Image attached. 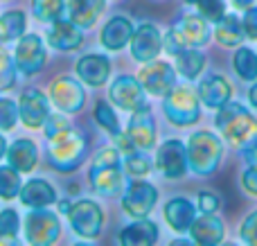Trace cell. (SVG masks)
<instances>
[{
	"label": "cell",
	"instance_id": "cell-1",
	"mask_svg": "<svg viewBox=\"0 0 257 246\" xmlns=\"http://www.w3.org/2000/svg\"><path fill=\"white\" fill-rule=\"evenodd\" d=\"M124 161H122V152L113 145V147H104L90 161L88 170V183L99 197H117L124 192Z\"/></svg>",
	"mask_w": 257,
	"mask_h": 246
},
{
	"label": "cell",
	"instance_id": "cell-2",
	"mask_svg": "<svg viewBox=\"0 0 257 246\" xmlns=\"http://www.w3.org/2000/svg\"><path fill=\"white\" fill-rule=\"evenodd\" d=\"M214 125H217L221 138H226L228 143L237 145V147H241L257 136V117L239 102H228L221 108H217Z\"/></svg>",
	"mask_w": 257,
	"mask_h": 246
},
{
	"label": "cell",
	"instance_id": "cell-3",
	"mask_svg": "<svg viewBox=\"0 0 257 246\" xmlns=\"http://www.w3.org/2000/svg\"><path fill=\"white\" fill-rule=\"evenodd\" d=\"M187 158H190V170L199 176H210L217 172L223 158V143L212 131H194L187 138Z\"/></svg>",
	"mask_w": 257,
	"mask_h": 246
},
{
	"label": "cell",
	"instance_id": "cell-4",
	"mask_svg": "<svg viewBox=\"0 0 257 246\" xmlns=\"http://www.w3.org/2000/svg\"><path fill=\"white\" fill-rule=\"evenodd\" d=\"M86 149L88 143L84 136L77 131H68L59 138L48 140V165L61 174H72L86 161Z\"/></svg>",
	"mask_w": 257,
	"mask_h": 246
},
{
	"label": "cell",
	"instance_id": "cell-5",
	"mask_svg": "<svg viewBox=\"0 0 257 246\" xmlns=\"http://www.w3.org/2000/svg\"><path fill=\"white\" fill-rule=\"evenodd\" d=\"M201 97L187 86H176L163 97V113L174 127H192L201 117Z\"/></svg>",
	"mask_w": 257,
	"mask_h": 246
},
{
	"label": "cell",
	"instance_id": "cell-6",
	"mask_svg": "<svg viewBox=\"0 0 257 246\" xmlns=\"http://www.w3.org/2000/svg\"><path fill=\"white\" fill-rule=\"evenodd\" d=\"M23 235L25 242L32 246H50L61 235V221L57 212L48 208H30L23 221Z\"/></svg>",
	"mask_w": 257,
	"mask_h": 246
},
{
	"label": "cell",
	"instance_id": "cell-7",
	"mask_svg": "<svg viewBox=\"0 0 257 246\" xmlns=\"http://www.w3.org/2000/svg\"><path fill=\"white\" fill-rule=\"evenodd\" d=\"M70 228L81 239H97L104 228V210L93 199H79L72 203V210L68 212Z\"/></svg>",
	"mask_w": 257,
	"mask_h": 246
},
{
	"label": "cell",
	"instance_id": "cell-8",
	"mask_svg": "<svg viewBox=\"0 0 257 246\" xmlns=\"http://www.w3.org/2000/svg\"><path fill=\"white\" fill-rule=\"evenodd\" d=\"M156 170L167 181H178L190 170V158H187V145L178 138L165 140L156 154Z\"/></svg>",
	"mask_w": 257,
	"mask_h": 246
},
{
	"label": "cell",
	"instance_id": "cell-9",
	"mask_svg": "<svg viewBox=\"0 0 257 246\" xmlns=\"http://www.w3.org/2000/svg\"><path fill=\"white\" fill-rule=\"evenodd\" d=\"M50 99L52 104L66 115L79 113L86 104V90H84V81L79 77H70V75H61L50 84Z\"/></svg>",
	"mask_w": 257,
	"mask_h": 246
},
{
	"label": "cell",
	"instance_id": "cell-10",
	"mask_svg": "<svg viewBox=\"0 0 257 246\" xmlns=\"http://www.w3.org/2000/svg\"><path fill=\"white\" fill-rule=\"evenodd\" d=\"M14 59H16V68L21 75H39L48 61V48L39 34H23L14 50Z\"/></svg>",
	"mask_w": 257,
	"mask_h": 246
},
{
	"label": "cell",
	"instance_id": "cell-11",
	"mask_svg": "<svg viewBox=\"0 0 257 246\" xmlns=\"http://www.w3.org/2000/svg\"><path fill=\"white\" fill-rule=\"evenodd\" d=\"M158 203V190L145 179H131L122 194V208L131 219H142L149 217V212Z\"/></svg>",
	"mask_w": 257,
	"mask_h": 246
},
{
	"label": "cell",
	"instance_id": "cell-12",
	"mask_svg": "<svg viewBox=\"0 0 257 246\" xmlns=\"http://www.w3.org/2000/svg\"><path fill=\"white\" fill-rule=\"evenodd\" d=\"M108 99L122 111H138V108L147 106V90L142 81L133 75H120L113 79L108 86Z\"/></svg>",
	"mask_w": 257,
	"mask_h": 246
},
{
	"label": "cell",
	"instance_id": "cell-13",
	"mask_svg": "<svg viewBox=\"0 0 257 246\" xmlns=\"http://www.w3.org/2000/svg\"><path fill=\"white\" fill-rule=\"evenodd\" d=\"M131 57L138 63H149L154 59H158V54L163 52V32L154 25V23H140V25L133 30L131 43Z\"/></svg>",
	"mask_w": 257,
	"mask_h": 246
},
{
	"label": "cell",
	"instance_id": "cell-14",
	"mask_svg": "<svg viewBox=\"0 0 257 246\" xmlns=\"http://www.w3.org/2000/svg\"><path fill=\"white\" fill-rule=\"evenodd\" d=\"M176 68L167 61H160V59H154V61L145 63L138 75V79L142 81L145 90L149 95H156V97H165L172 88H176Z\"/></svg>",
	"mask_w": 257,
	"mask_h": 246
},
{
	"label": "cell",
	"instance_id": "cell-15",
	"mask_svg": "<svg viewBox=\"0 0 257 246\" xmlns=\"http://www.w3.org/2000/svg\"><path fill=\"white\" fill-rule=\"evenodd\" d=\"M50 102L52 99L41 88H25L18 97V113L21 122L27 129H43L45 120L50 117Z\"/></svg>",
	"mask_w": 257,
	"mask_h": 246
},
{
	"label": "cell",
	"instance_id": "cell-16",
	"mask_svg": "<svg viewBox=\"0 0 257 246\" xmlns=\"http://www.w3.org/2000/svg\"><path fill=\"white\" fill-rule=\"evenodd\" d=\"M45 41L57 52H75L84 43V30L77 23H72L70 18H59V21L50 23Z\"/></svg>",
	"mask_w": 257,
	"mask_h": 246
},
{
	"label": "cell",
	"instance_id": "cell-17",
	"mask_svg": "<svg viewBox=\"0 0 257 246\" xmlns=\"http://www.w3.org/2000/svg\"><path fill=\"white\" fill-rule=\"evenodd\" d=\"M126 134L131 136L136 147L142 149V152L156 147V136H158V131H156V120H154V113H151L149 104L131 113L128 125H126Z\"/></svg>",
	"mask_w": 257,
	"mask_h": 246
},
{
	"label": "cell",
	"instance_id": "cell-18",
	"mask_svg": "<svg viewBox=\"0 0 257 246\" xmlns=\"http://www.w3.org/2000/svg\"><path fill=\"white\" fill-rule=\"evenodd\" d=\"M196 93H199L203 106L214 108V111H217V108H221L223 104H228L232 99V86L223 75L210 72V75H205L203 79L199 81Z\"/></svg>",
	"mask_w": 257,
	"mask_h": 246
},
{
	"label": "cell",
	"instance_id": "cell-19",
	"mask_svg": "<svg viewBox=\"0 0 257 246\" xmlns=\"http://www.w3.org/2000/svg\"><path fill=\"white\" fill-rule=\"evenodd\" d=\"M75 72L86 86L99 88V86H104L108 81V77H111V59L99 52L84 54V57L77 61Z\"/></svg>",
	"mask_w": 257,
	"mask_h": 246
},
{
	"label": "cell",
	"instance_id": "cell-20",
	"mask_svg": "<svg viewBox=\"0 0 257 246\" xmlns=\"http://www.w3.org/2000/svg\"><path fill=\"white\" fill-rule=\"evenodd\" d=\"M196 210H199V208H196L190 199L174 197L165 203L163 217L174 233H190L192 224H194V219H196Z\"/></svg>",
	"mask_w": 257,
	"mask_h": 246
},
{
	"label": "cell",
	"instance_id": "cell-21",
	"mask_svg": "<svg viewBox=\"0 0 257 246\" xmlns=\"http://www.w3.org/2000/svg\"><path fill=\"white\" fill-rule=\"evenodd\" d=\"M223 237H226V226H223V221L217 217V212H214V215L201 212V217H196L190 228V239L201 246L221 244Z\"/></svg>",
	"mask_w": 257,
	"mask_h": 246
},
{
	"label": "cell",
	"instance_id": "cell-22",
	"mask_svg": "<svg viewBox=\"0 0 257 246\" xmlns=\"http://www.w3.org/2000/svg\"><path fill=\"white\" fill-rule=\"evenodd\" d=\"M133 30L136 27L126 16H113L104 23L102 32H99V43L106 50H111V52H117V50L126 48L131 43Z\"/></svg>",
	"mask_w": 257,
	"mask_h": 246
},
{
	"label": "cell",
	"instance_id": "cell-23",
	"mask_svg": "<svg viewBox=\"0 0 257 246\" xmlns=\"http://www.w3.org/2000/svg\"><path fill=\"white\" fill-rule=\"evenodd\" d=\"M18 199L25 208H50L52 203H57V190L45 179H30L27 183H23Z\"/></svg>",
	"mask_w": 257,
	"mask_h": 246
},
{
	"label": "cell",
	"instance_id": "cell-24",
	"mask_svg": "<svg viewBox=\"0 0 257 246\" xmlns=\"http://www.w3.org/2000/svg\"><path fill=\"white\" fill-rule=\"evenodd\" d=\"M174 27L183 36L187 48H203L210 41V25L201 14H185Z\"/></svg>",
	"mask_w": 257,
	"mask_h": 246
},
{
	"label": "cell",
	"instance_id": "cell-25",
	"mask_svg": "<svg viewBox=\"0 0 257 246\" xmlns=\"http://www.w3.org/2000/svg\"><path fill=\"white\" fill-rule=\"evenodd\" d=\"M5 158H7L9 165L16 167L21 174H30L36 167V163H39V147H36V143L30 138H18L9 145Z\"/></svg>",
	"mask_w": 257,
	"mask_h": 246
},
{
	"label": "cell",
	"instance_id": "cell-26",
	"mask_svg": "<svg viewBox=\"0 0 257 246\" xmlns=\"http://www.w3.org/2000/svg\"><path fill=\"white\" fill-rule=\"evenodd\" d=\"M117 239L126 246H151L158 242V226L151 219H147V217L133 219L131 224L120 230Z\"/></svg>",
	"mask_w": 257,
	"mask_h": 246
},
{
	"label": "cell",
	"instance_id": "cell-27",
	"mask_svg": "<svg viewBox=\"0 0 257 246\" xmlns=\"http://www.w3.org/2000/svg\"><path fill=\"white\" fill-rule=\"evenodd\" d=\"M104 9H106V0H68V18L77 23L81 30L93 27Z\"/></svg>",
	"mask_w": 257,
	"mask_h": 246
},
{
	"label": "cell",
	"instance_id": "cell-28",
	"mask_svg": "<svg viewBox=\"0 0 257 246\" xmlns=\"http://www.w3.org/2000/svg\"><path fill=\"white\" fill-rule=\"evenodd\" d=\"M214 39L223 48H239L246 39L244 21L237 14H226L219 23H214Z\"/></svg>",
	"mask_w": 257,
	"mask_h": 246
},
{
	"label": "cell",
	"instance_id": "cell-29",
	"mask_svg": "<svg viewBox=\"0 0 257 246\" xmlns=\"http://www.w3.org/2000/svg\"><path fill=\"white\" fill-rule=\"evenodd\" d=\"M27 27V16L23 9H7L5 14H0V45L18 41L25 34Z\"/></svg>",
	"mask_w": 257,
	"mask_h": 246
},
{
	"label": "cell",
	"instance_id": "cell-30",
	"mask_svg": "<svg viewBox=\"0 0 257 246\" xmlns=\"http://www.w3.org/2000/svg\"><path fill=\"white\" fill-rule=\"evenodd\" d=\"M176 72L183 77V79H196V77L203 72L205 68V54L201 52L199 48H185L183 52H178L176 57Z\"/></svg>",
	"mask_w": 257,
	"mask_h": 246
},
{
	"label": "cell",
	"instance_id": "cell-31",
	"mask_svg": "<svg viewBox=\"0 0 257 246\" xmlns=\"http://www.w3.org/2000/svg\"><path fill=\"white\" fill-rule=\"evenodd\" d=\"M232 68H235L237 77L244 81L257 79V52L250 48H237L235 57H232Z\"/></svg>",
	"mask_w": 257,
	"mask_h": 246
},
{
	"label": "cell",
	"instance_id": "cell-32",
	"mask_svg": "<svg viewBox=\"0 0 257 246\" xmlns=\"http://www.w3.org/2000/svg\"><path fill=\"white\" fill-rule=\"evenodd\" d=\"M32 14L41 23H54L68 14L66 0H32Z\"/></svg>",
	"mask_w": 257,
	"mask_h": 246
},
{
	"label": "cell",
	"instance_id": "cell-33",
	"mask_svg": "<svg viewBox=\"0 0 257 246\" xmlns=\"http://www.w3.org/2000/svg\"><path fill=\"white\" fill-rule=\"evenodd\" d=\"M23 190V179H21V172L16 167L7 165H0V199L3 201H12L21 194Z\"/></svg>",
	"mask_w": 257,
	"mask_h": 246
},
{
	"label": "cell",
	"instance_id": "cell-34",
	"mask_svg": "<svg viewBox=\"0 0 257 246\" xmlns=\"http://www.w3.org/2000/svg\"><path fill=\"white\" fill-rule=\"evenodd\" d=\"M93 115H95V120H97V125L102 127L106 134L115 136L117 131H122L120 129V117H117L115 108L111 106V102H104V99H99V102L95 104Z\"/></svg>",
	"mask_w": 257,
	"mask_h": 246
},
{
	"label": "cell",
	"instance_id": "cell-35",
	"mask_svg": "<svg viewBox=\"0 0 257 246\" xmlns=\"http://www.w3.org/2000/svg\"><path fill=\"white\" fill-rule=\"evenodd\" d=\"M21 230V217L14 208L0 210V242H16V235Z\"/></svg>",
	"mask_w": 257,
	"mask_h": 246
},
{
	"label": "cell",
	"instance_id": "cell-36",
	"mask_svg": "<svg viewBox=\"0 0 257 246\" xmlns=\"http://www.w3.org/2000/svg\"><path fill=\"white\" fill-rule=\"evenodd\" d=\"M124 172L128 179H145L151 172V161L142 154V149H136L133 154L124 156Z\"/></svg>",
	"mask_w": 257,
	"mask_h": 246
},
{
	"label": "cell",
	"instance_id": "cell-37",
	"mask_svg": "<svg viewBox=\"0 0 257 246\" xmlns=\"http://www.w3.org/2000/svg\"><path fill=\"white\" fill-rule=\"evenodd\" d=\"M21 120L18 113V102H14L12 97H0V131H12Z\"/></svg>",
	"mask_w": 257,
	"mask_h": 246
},
{
	"label": "cell",
	"instance_id": "cell-38",
	"mask_svg": "<svg viewBox=\"0 0 257 246\" xmlns=\"http://www.w3.org/2000/svg\"><path fill=\"white\" fill-rule=\"evenodd\" d=\"M16 59L7 52H0V93L3 90H9L14 84H16Z\"/></svg>",
	"mask_w": 257,
	"mask_h": 246
},
{
	"label": "cell",
	"instance_id": "cell-39",
	"mask_svg": "<svg viewBox=\"0 0 257 246\" xmlns=\"http://www.w3.org/2000/svg\"><path fill=\"white\" fill-rule=\"evenodd\" d=\"M196 12L208 23H219L228 14V7H226V0H201L196 5Z\"/></svg>",
	"mask_w": 257,
	"mask_h": 246
},
{
	"label": "cell",
	"instance_id": "cell-40",
	"mask_svg": "<svg viewBox=\"0 0 257 246\" xmlns=\"http://www.w3.org/2000/svg\"><path fill=\"white\" fill-rule=\"evenodd\" d=\"M43 131H45V138L52 140V138H59V136L68 134V131H72V127H70V122H68L66 115L50 113V117L45 120V125H43Z\"/></svg>",
	"mask_w": 257,
	"mask_h": 246
},
{
	"label": "cell",
	"instance_id": "cell-41",
	"mask_svg": "<svg viewBox=\"0 0 257 246\" xmlns=\"http://www.w3.org/2000/svg\"><path fill=\"white\" fill-rule=\"evenodd\" d=\"M163 48H165V52H167L169 57H176V54L183 52L187 45H185V41H183V36L178 34L176 27H172V30H167L163 34Z\"/></svg>",
	"mask_w": 257,
	"mask_h": 246
},
{
	"label": "cell",
	"instance_id": "cell-42",
	"mask_svg": "<svg viewBox=\"0 0 257 246\" xmlns=\"http://www.w3.org/2000/svg\"><path fill=\"white\" fill-rule=\"evenodd\" d=\"M196 208H199V212L214 215V212L221 208V199H219V194L210 192V190H203V192H199V197H196Z\"/></svg>",
	"mask_w": 257,
	"mask_h": 246
},
{
	"label": "cell",
	"instance_id": "cell-43",
	"mask_svg": "<svg viewBox=\"0 0 257 246\" xmlns=\"http://www.w3.org/2000/svg\"><path fill=\"white\" fill-rule=\"evenodd\" d=\"M239 237H241V242L257 246V210H253L244 221H241Z\"/></svg>",
	"mask_w": 257,
	"mask_h": 246
},
{
	"label": "cell",
	"instance_id": "cell-44",
	"mask_svg": "<svg viewBox=\"0 0 257 246\" xmlns=\"http://www.w3.org/2000/svg\"><path fill=\"white\" fill-rule=\"evenodd\" d=\"M244 30H246V39L250 41H257V7L253 5V7H248L244 12Z\"/></svg>",
	"mask_w": 257,
	"mask_h": 246
},
{
	"label": "cell",
	"instance_id": "cell-45",
	"mask_svg": "<svg viewBox=\"0 0 257 246\" xmlns=\"http://www.w3.org/2000/svg\"><path fill=\"white\" fill-rule=\"evenodd\" d=\"M241 188L250 194V197H257V165H248L241 174Z\"/></svg>",
	"mask_w": 257,
	"mask_h": 246
},
{
	"label": "cell",
	"instance_id": "cell-46",
	"mask_svg": "<svg viewBox=\"0 0 257 246\" xmlns=\"http://www.w3.org/2000/svg\"><path fill=\"white\" fill-rule=\"evenodd\" d=\"M111 138H113V145H115V147L122 152V156H128V154H133L138 149L136 143L131 140V136H128L126 131H117V134L111 136Z\"/></svg>",
	"mask_w": 257,
	"mask_h": 246
},
{
	"label": "cell",
	"instance_id": "cell-47",
	"mask_svg": "<svg viewBox=\"0 0 257 246\" xmlns=\"http://www.w3.org/2000/svg\"><path fill=\"white\" fill-rule=\"evenodd\" d=\"M241 156H244V161L248 165H257V136L241 145Z\"/></svg>",
	"mask_w": 257,
	"mask_h": 246
},
{
	"label": "cell",
	"instance_id": "cell-48",
	"mask_svg": "<svg viewBox=\"0 0 257 246\" xmlns=\"http://www.w3.org/2000/svg\"><path fill=\"white\" fill-rule=\"evenodd\" d=\"M57 210L61 212V215H68V212L72 210V201L70 199H57Z\"/></svg>",
	"mask_w": 257,
	"mask_h": 246
},
{
	"label": "cell",
	"instance_id": "cell-49",
	"mask_svg": "<svg viewBox=\"0 0 257 246\" xmlns=\"http://www.w3.org/2000/svg\"><path fill=\"white\" fill-rule=\"evenodd\" d=\"M232 7L239 9V12H246L248 7H253V0H232Z\"/></svg>",
	"mask_w": 257,
	"mask_h": 246
},
{
	"label": "cell",
	"instance_id": "cell-50",
	"mask_svg": "<svg viewBox=\"0 0 257 246\" xmlns=\"http://www.w3.org/2000/svg\"><path fill=\"white\" fill-rule=\"evenodd\" d=\"M248 102L253 104V108H257V79H255V84L248 88Z\"/></svg>",
	"mask_w": 257,
	"mask_h": 246
},
{
	"label": "cell",
	"instance_id": "cell-51",
	"mask_svg": "<svg viewBox=\"0 0 257 246\" xmlns=\"http://www.w3.org/2000/svg\"><path fill=\"white\" fill-rule=\"evenodd\" d=\"M7 149H9V145H7V140H5L3 131H0V161H3V158L7 156Z\"/></svg>",
	"mask_w": 257,
	"mask_h": 246
},
{
	"label": "cell",
	"instance_id": "cell-52",
	"mask_svg": "<svg viewBox=\"0 0 257 246\" xmlns=\"http://www.w3.org/2000/svg\"><path fill=\"white\" fill-rule=\"evenodd\" d=\"M183 3H185V5H194V7H196V5H199L201 0H183Z\"/></svg>",
	"mask_w": 257,
	"mask_h": 246
}]
</instances>
